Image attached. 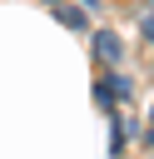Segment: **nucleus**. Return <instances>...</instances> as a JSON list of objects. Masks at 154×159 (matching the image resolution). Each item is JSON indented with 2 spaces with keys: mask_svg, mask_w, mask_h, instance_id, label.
<instances>
[{
  "mask_svg": "<svg viewBox=\"0 0 154 159\" xmlns=\"http://www.w3.org/2000/svg\"><path fill=\"white\" fill-rule=\"evenodd\" d=\"M89 50H94V60H99L104 70H114V65L124 60V40H119L114 30H94V35H89Z\"/></svg>",
  "mask_w": 154,
  "mask_h": 159,
  "instance_id": "nucleus-1",
  "label": "nucleus"
},
{
  "mask_svg": "<svg viewBox=\"0 0 154 159\" xmlns=\"http://www.w3.org/2000/svg\"><path fill=\"white\" fill-rule=\"evenodd\" d=\"M94 99H99L104 109H109V104H124V99H129V80H124V75H104V80L94 84Z\"/></svg>",
  "mask_w": 154,
  "mask_h": 159,
  "instance_id": "nucleus-2",
  "label": "nucleus"
},
{
  "mask_svg": "<svg viewBox=\"0 0 154 159\" xmlns=\"http://www.w3.org/2000/svg\"><path fill=\"white\" fill-rule=\"evenodd\" d=\"M55 20H60L65 30H89V15H84L79 5H65V0L55 5Z\"/></svg>",
  "mask_w": 154,
  "mask_h": 159,
  "instance_id": "nucleus-3",
  "label": "nucleus"
},
{
  "mask_svg": "<svg viewBox=\"0 0 154 159\" xmlns=\"http://www.w3.org/2000/svg\"><path fill=\"white\" fill-rule=\"evenodd\" d=\"M79 10H84V15H99V10H104V0H79Z\"/></svg>",
  "mask_w": 154,
  "mask_h": 159,
  "instance_id": "nucleus-4",
  "label": "nucleus"
},
{
  "mask_svg": "<svg viewBox=\"0 0 154 159\" xmlns=\"http://www.w3.org/2000/svg\"><path fill=\"white\" fill-rule=\"evenodd\" d=\"M144 144L154 149V109H149V124H144Z\"/></svg>",
  "mask_w": 154,
  "mask_h": 159,
  "instance_id": "nucleus-5",
  "label": "nucleus"
},
{
  "mask_svg": "<svg viewBox=\"0 0 154 159\" xmlns=\"http://www.w3.org/2000/svg\"><path fill=\"white\" fill-rule=\"evenodd\" d=\"M45 5H50V10H55V5H60V0H45Z\"/></svg>",
  "mask_w": 154,
  "mask_h": 159,
  "instance_id": "nucleus-6",
  "label": "nucleus"
}]
</instances>
